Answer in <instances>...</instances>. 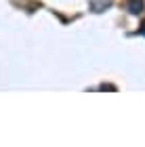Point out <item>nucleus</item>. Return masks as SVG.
<instances>
[{
  "label": "nucleus",
  "instance_id": "obj_1",
  "mask_svg": "<svg viewBox=\"0 0 145 147\" xmlns=\"http://www.w3.org/2000/svg\"><path fill=\"white\" fill-rule=\"evenodd\" d=\"M128 11L133 13V15H139L143 11V0H130L128 2Z\"/></svg>",
  "mask_w": 145,
  "mask_h": 147
},
{
  "label": "nucleus",
  "instance_id": "obj_2",
  "mask_svg": "<svg viewBox=\"0 0 145 147\" xmlns=\"http://www.w3.org/2000/svg\"><path fill=\"white\" fill-rule=\"evenodd\" d=\"M141 34H143V36H145V23H143V28H141Z\"/></svg>",
  "mask_w": 145,
  "mask_h": 147
}]
</instances>
